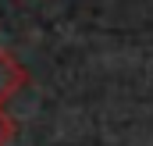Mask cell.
<instances>
[{
  "label": "cell",
  "instance_id": "cell-1",
  "mask_svg": "<svg viewBox=\"0 0 153 146\" xmlns=\"http://www.w3.org/2000/svg\"><path fill=\"white\" fill-rule=\"evenodd\" d=\"M25 82H29L25 64H22L14 54H7V50L0 46V104H7V100H11Z\"/></svg>",
  "mask_w": 153,
  "mask_h": 146
},
{
  "label": "cell",
  "instance_id": "cell-2",
  "mask_svg": "<svg viewBox=\"0 0 153 146\" xmlns=\"http://www.w3.org/2000/svg\"><path fill=\"white\" fill-rule=\"evenodd\" d=\"M14 132H18V128H14V121H11V118L4 114V107H0V146L11 143V139H14Z\"/></svg>",
  "mask_w": 153,
  "mask_h": 146
}]
</instances>
